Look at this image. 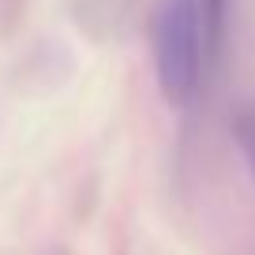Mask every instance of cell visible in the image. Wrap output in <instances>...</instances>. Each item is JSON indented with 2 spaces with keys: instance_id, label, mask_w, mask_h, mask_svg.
I'll return each instance as SVG.
<instances>
[{
  "instance_id": "2",
  "label": "cell",
  "mask_w": 255,
  "mask_h": 255,
  "mask_svg": "<svg viewBox=\"0 0 255 255\" xmlns=\"http://www.w3.org/2000/svg\"><path fill=\"white\" fill-rule=\"evenodd\" d=\"M237 143H240V150H244L252 173H255V105H244V109L237 113Z\"/></svg>"
},
{
  "instance_id": "1",
  "label": "cell",
  "mask_w": 255,
  "mask_h": 255,
  "mask_svg": "<svg viewBox=\"0 0 255 255\" xmlns=\"http://www.w3.org/2000/svg\"><path fill=\"white\" fill-rule=\"evenodd\" d=\"M218 15L210 0H158L154 11V64L161 90L173 105H188L207 75L210 38Z\"/></svg>"
},
{
  "instance_id": "3",
  "label": "cell",
  "mask_w": 255,
  "mask_h": 255,
  "mask_svg": "<svg viewBox=\"0 0 255 255\" xmlns=\"http://www.w3.org/2000/svg\"><path fill=\"white\" fill-rule=\"evenodd\" d=\"M210 8H214V15L222 19V0H210Z\"/></svg>"
}]
</instances>
